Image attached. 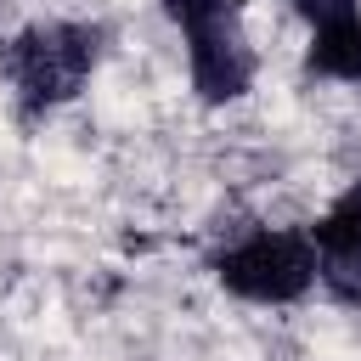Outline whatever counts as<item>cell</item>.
Here are the masks:
<instances>
[{"instance_id": "cell-1", "label": "cell", "mask_w": 361, "mask_h": 361, "mask_svg": "<svg viewBox=\"0 0 361 361\" xmlns=\"http://www.w3.org/2000/svg\"><path fill=\"white\" fill-rule=\"evenodd\" d=\"M102 28L96 23H34L0 45V73L17 90V107L28 118L73 102L85 79L102 62Z\"/></svg>"}, {"instance_id": "cell-6", "label": "cell", "mask_w": 361, "mask_h": 361, "mask_svg": "<svg viewBox=\"0 0 361 361\" xmlns=\"http://www.w3.org/2000/svg\"><path fill=\"white\" fill-rule=\"evenodd\" d=\"M293 11L310 23V34H322V28L355 23V17H361V0H293Z\"/></svg>"}, {"instance_id": "cell-5", "label": "cell", "mask_w": 361, "mask_h": 361, "mask_svg": "<svg viewBox=\"0 0 361 361\" xmlns=\"http://www.w3.org/2000/svg\"><path fill=\"white\" fill-rule=\"evenodd\" d=\"M305 68H310V73H322V79H338V85H361V17H355V23H338V28L310 34Z\"/></svg>"}, {"instance_id": "cell-2", "label": "cell", "mask_w": 361, "mask_h": 361, "mask_svg": "<svg viewBox=\"0 0 361 361\" xmlns=\"http://www.w3.org/2000/svg\"><path fill=\"white\" fill-rule=\"evenodd\" d=\"M164 17L186 39V73L192 90L209 107H226L248 96L254 85V45L243 34V0H158Z\"/></svg>"}, {"instance_id": "cell-4", "label": "cell", "mask_w": 361, "mask_h": 361, "mask_svg": "<svg viewBox=\"0 0 361 361\" xmlns=\"http://www.w3.org/2000/svg\"><path fill=\"white\" fill-rule=\"evenodd\" d=\"M310 248H316V282L327 288V299L361 305V175L310 226Z\"/></svg>"}, {"instance_id": "cell-3", "label": "cell", "mask_w": 361, "mask_h": 361, "mask_svg": "<svg viewBox=\"0 0 361 361\" xmlns=\"http://www.w3.org/2000/svg\"><path fill=\"white\" fill-rule=\"evenodd\" d=\"M214 282L248 305H293L316 288V248L310 231H243L209 259Z\"/></svg>"}]
</instances>
